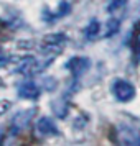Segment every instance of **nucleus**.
I'll list each match as a JSON object with an SVG mask.
<instances>
[{"mask_svg": "<svg viewBox=\"0 0 140 146\" xmlns=\"http://www.w3.org/2000/svg\"><path fill=\"white\" fill-rule=\"evenodd\" d=\"M120 28V21L119 20H109L107 21V30H106V36H114L119 31Z\"/></svg>", "mask_w": 140, "mask_h": 146, "instance_id": "0eeeda50", "label": "nucleus"}, {"mask_svg": "<svg viewBox=\"0 0 140 146\" xmlns=\"http://www.w3.org/2000/svg\"><path fill=\"white\" fill-rule=\"evenodd\" d=\"M40 87H36L35 84H31V82H27V84H21L20 89H18V94H20V97H23V99L27 100H35L40 97Z\"/></svg>", "mask_w": 140, "mask_h": 146, "instance_id": "7ed1b4c3", "label": "nucleus"}, {"mask_svg": "<svg viewBox=\"0 0 140 146\" xmlns=\"http://www.w3.org/2000/svg\"><path fill=\"white\" fill-rule=\"evenodd\" d=\"M99 28H100V27H99V23H97L96 20L91 21V23H89V27H87L86 30H84V35H86L87 40H92L94 36L99 33Z\"/></svg>", "mask_w": 140, "mask_h": 146, "instance_id": "423d86ee", "label": "nucleus"}, {"mask_svg": "<svg viewBox=\"0 0 140 146\" xmlns=\"http://www.w3.org/2000/svg\"><path fill=\"white\" fill-rule=\"evenodd\" d=\"M87 66H89V61H87L86 58H73V59L66 64V67L74 74V76H79L84 69H87Z\"/></svg>", "mask_w": 140, "mask_h": 146, "instance_id": "20e7f679", "label": "nucleus"}, {"mask_svg": "<svg viewBox=\"0 0 140 146\" xmlns=\"http://www.w3.org/2000/svg\"><path fill=\"white\" fill-rule=\"evenodd\" d=\"M36 133L41 135V136H53V135H58V128L54 125V121L48 117H41L38 121H36Z\"/></svg>", "mask_w": 140, "mask_h": 146, "instance_id": "f03ea898", "label": "nucleus"}, {"mask_svg": "<svg viewBox=\"0 0 140 146\" xmlns=\"http://www.w3.org/2000/svg\"><path fill=\"white\" fill-rule=\"evenodd\" d=\"M35 110L33 108H30V110H27V112H20L17 117L13 118V125L17 126V130H21V128H25V126L30 123V120H31V117H33Z\"/></svg>", "mask_w": 140, "mask_h": 146, "instance_id": "39448f33", "label": "nucleus"}, {"mask_svg": "<svg viewBox=\"0 0 140 146\" xmlns=\"http://www.w3.org/2000/svg\"><path fill=\"white\" fill-rule=\"evenodd\" d=\"M112 94L119 102H130L135 97V87L124 79H117L112 84Z\"/></svg>", "mask_w": 140, "mask_h": 146, "instance_id": "f257e3e1", "label": "nucleus"}]
</instances>
